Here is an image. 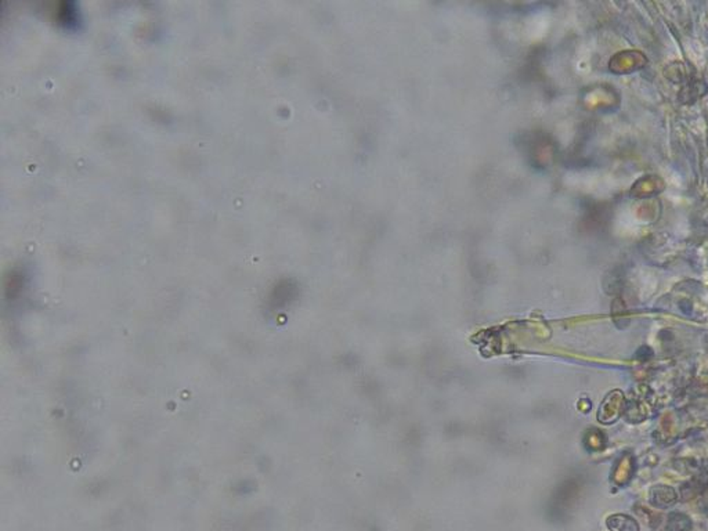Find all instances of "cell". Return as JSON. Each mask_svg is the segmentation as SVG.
I'll use <instances>...</instances> for the list:
<instances>
[{
	"label": "cell",
	"mask_w": 708,
	"mask_h": 531,
	"mask_svg": "<svg viewBox=\"0 0 708 531\" xmlns=\"http://www.w3.org/2000/svg\"><path fill=\"white\" fill-rule=\"evenodd\" d=\"M608 527L612 531H639L638 521L623 513H615L608 517Z\"/></svg>",
	"instance_id": "cell-1"
},
{
	"label": "cell",
	"mask_w": 708,
	"mask_h": 531,
	"mask_svg": "<svg viewBox=\"0 0 708 531\" xmlns=\"http://www.w3.org/2000/svg\"><path fill=\"white\" fill-rule=\"evenodd\" d=\"M690 530V520L687 516L675 513L670 516L668 521V531H689Z\"/></svg>",
	"instance_id": "cell-3"
},
{
	"label": "cell",
	"mask_w": 708,
	"mask_h": 531,
	"mask_svg": "<svg viewBox=\"0 0 708 531\" xmlns=\"http://www.w3.org/2000/svg\"><path fill=\"white\" fill-rule=\"evenodd\" d=\"M675 501V491L667 486H657L652 490V504L656 506H670Z\"/></svg>",
	"instance_id": "cell-2"
}]
</instances>
